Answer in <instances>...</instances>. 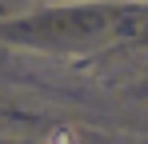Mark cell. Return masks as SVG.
Returning a JSON list of instances; mask_svg holds the SVG:
<instances>
[{"label":"cell","instance_id":"cell-1","mask_svg":"<svg viewBox=\"0 0 148 144\" xmlns=\"http://www.w3.org/2000/svg\"><path fill=\"white\" fill-rule=\"evenodd\" d=\"M48 144H76V132L72 128H56V132L48 136Z\"/></svg>","mask_w":148,"mask_h":144}]
</instances>
